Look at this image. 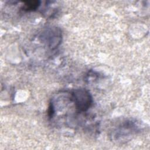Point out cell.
I'll list each match as a JSON object with an SVG mask.
<instances>
[{"instance_id":"6da1fadb","label":"cell","mask_w":150,"mask_h":150,"mask_svg":"<svg viewBox=\"0 0 150 150\" xmlns=\"http://www.w3.org/2000/svg\"><path fill=\"white\" fill-rule=\"evenodd\" d=\"M72 99L74 102L76 108L80 111L87 110L93 102L90 93L84 88L75 90L72 93Z\"/></svg>"},{"instance_id":"7a4b0ae2","label":"cell","mask_w":150,"mask_h":150,"mask_svg":"<svg viewBox=\"0 0 150 150\" xmlns=\"http://www.w3.org/2000/svg\"><path fill=\"white\" fill-rule=\"evenodd\" d=\"M40 2L39 1H30L25 2L23 9L26 11H33L36 9L40 5Z\"/></svg>"}]
</instances>
